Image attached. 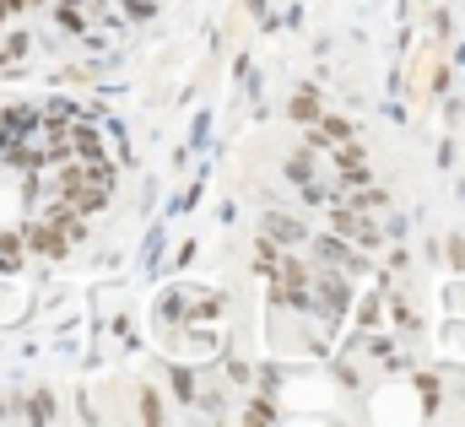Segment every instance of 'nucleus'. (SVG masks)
<instances>
[{"label": "nucleus", "mask_w": 465, "mask_h": 427, "mask_svg": "<svg viewBox=\"0 0 465 427\" xmlns=\"http://www.w3.org/2000/svg\"><path fill=\"white\" fill-rule=\"evenodd\" d=\"M76 146H82V157H104V146H98L93 130H76Z\"/></svg>", "instance_id": "nucleus-4"}, {"label": "nucleus", "mask_w": 465, "mask_h": 427, "mask_svg": "<svg viewBox=\"0 0 465 427\" xmlns=\"http://www.w3.org/2000/svg\"><path fill=\"white\" fill-rule=\"evenodd\" d=\"M341 233L357 238V243H379V227H373L368 216H341Z\"/></svg>", "instance_id": "nucleus-2"}, {"label": "nucleus", "mask_w": 465, "mask_h": 427, "mask_svg": "<svg viewBox=\"0 0 465 427\" xmlns=\"http://www.w3.org/2000/svg\"><path fill=\"white\" fill-rule=\"evenodd\" d=\"M0 22H5V0H0Z\"/></svg>", "instance_id": "nucleus-6"}, {"label": "nucleus", "mask_w": 465, "mask_h": 427, "mask_svg": "<svg viewBox=\"0 0 465 427\" xmlns=\"http://www.w3.org/2000/svg\"><path fill=\"white\" fill-rule=\"evenodd\" d=\"M265 233H271L276 243H298V238H303V227H298L292 216H265Z\"/></svg>", "instance_id": "nucleus-1"}, {"label": "nucleus", "mask_w": 465, "mask_h": 427, "mask_svg": "<svg viewBox=\"0 0 465 427\" xmlns=\"http://www.w3.org/2000/svg\"><path fill=\"white\" fill-rule=\"evenodd\" d=\"M141 417H152V422H157V417H163V412H157V395H152V390H146V395H141Z\"/></svg>", "instance_id": "nucleus-5"}, {"label": "nucleus", "mask_w": 465, "mask_h": 427, "mask_svg": "<svg viewBox=\"0 0 465 427\" xmlns=\"http://www.w3.org/2000/svg\"><path fill=\"white\" fill-rule=\"evenodd\" d=\"M292 114H298V119H314V114H320L314 93H298V98H292Z\"/></svg>", "instance_id": "nucleus-3"}]
</instances>
